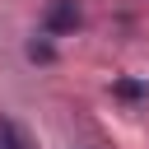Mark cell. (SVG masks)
<instances>
[{"instance_id": "obj_1", "label": "cell", "mask_w": 149, "mask_h": 149, "mask_svg": "<svg viewBox=\"0 0 149 149\" xmlns=\"http://www.w3.org/2000/svg\"><path fill=\"white\" fill-rule=\"evenodd\" d=\"M47 28H51V33H70V28H79V5H74V0H56V5L47 9Z\"/></svg>"}, {"instance_id": "obj_2", "label": "cell", "mask_w": 149, "mask_h": 149, "mask_svg": "<svg viewBox=\"0 0 149 149\" xmlns=\"http://www.w3.org/2000/svg\"><path fill=\"white\" fill-rule=\"evenodd\" d=\"M0 149H33V144L23 140V130H19L14 121H5V116H0Z\"/></svg>"}]
</instances>
